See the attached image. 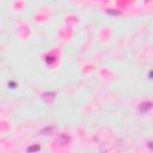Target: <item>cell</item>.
Here are the masks:
<instances>
[{
  "label": "cell",
  "mask_w": 153,
  "mask_h": 153,
  "mask_svg": "<svg viewBox=\"0 0 153 153\" xmlns=\"http://www.w3.org/2000/svg\"><path fill=\"white\" fill-rule=\"evenodd\" d=\"M151 107H152V104H151L149 102L141 103V104L139 105V111H140V112H146V111H148V110L151 109Z\"/></svg>",
  "instance_id": "obj_3"
},
{
  "label": "cell",
  "mask_w": 153,
  "mask_h": 153,
  "mask_svg": "<svg viewBox=\"0 0 153 153\" xmlns=\"http://www.w3.org/2000/svg\"><path fill=\"white\" fill-rule=\"evenodd\" d=\"M40 149H41V147L38 146V145H36V146L29 147V148H28V152H35V151H40Z\"/></svg>",
  "instance_id": "obj_4"
},
{
  "label": "cell",
  "mask_w": 153,
  "mask_h": 153,
  "mask_svg": "<svg viewBox=\"0 0 153 153\" xmlns=\"http://www.w3.org/2000/svg\"><path fill=\"white\" fill-rule=\"evenodd\" d=\"M53 130H54V128H53V127H49V128H44V129H43L41 133H42V134H44V135H46V133H48V134H49V133H51Z\"/></svg>",
  "instance_id": "obj_5"
},
{
  "label": "cell",
  "mask_w": 153,
  "mask_h": 153,
  "mask_svg": "<svg viewBox=\"0 0 153 153\" xmlns=\"http://www.w3.org/2000/svg\"><path fill=\"white\" fill-rule=\"evenodd\" d=\"M69 137H67V135H60L59 138L56 139V142H59V145H67L68 142H69Z\"/></svg>",
  "instance_id": "obj_2"
},
{
  "label": "cell",
  "mask_w": 153,
  "mask_h": 153,
  "mask_svg": "<svg viewBox=\"0 0 153 153\" xmlns=\"http://www.w3.org/2000/svg\"><path fill=\"white\" fill-rule=\"evenodd\" d=\"M42 99L46 102V103H51L54 99H55V93L54 92H44L42 94Z\"/></svg>",
  "instance_id": "obj_1"
}]
</instances>
